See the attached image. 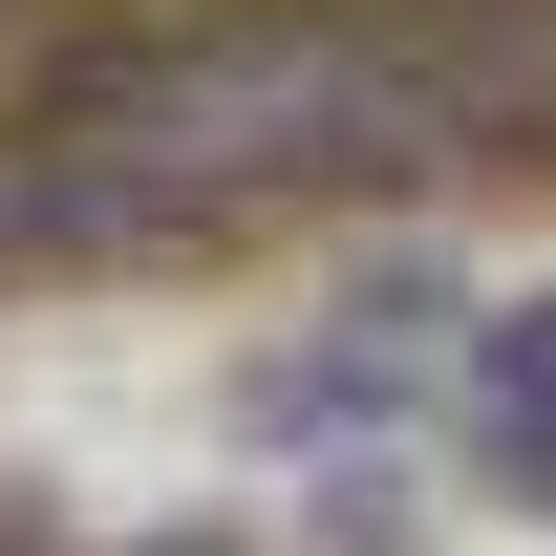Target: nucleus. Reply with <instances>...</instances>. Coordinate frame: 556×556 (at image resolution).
Here are the masks:
<instances>
[{"mask_svg":"<svg viewBox=\"0 0 556 556\" xmlns=\"http://www.w3.org/2000/svg\"><path fill=\"white\" fill-rule=\"evenodd\" d=\"M22 450L257 556H556V214L343 236L193 321H86Z\"/></svg>","mask_w":556,"mask_h":556,"instance_id":"1","label":"nucleus"}]
</instances>
